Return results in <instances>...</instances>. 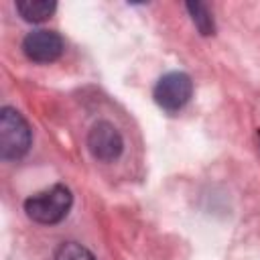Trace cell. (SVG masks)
<instances>
[{"label": "cell", "instance_id": "6da1fadb", "mask_svg": "<svg viewBox=\"0 0 260 260\" xmlns=\"http://www.w3.org/2000/svg\"><path fill=\"white\" fill-rule=\"evenodd\" d=\"M73 195L65 185H53L47 191H41L24 201L26 215L37 223H59L71 209Z\"/></svg>", "mask_w": 260, "mask_h": 260}, {"label": "cell", "instance_id": "7a4b0ae2", "mask_svg": "<svg viewBox=\"0 0 260 260\" xmlns=\"http://www.w3.org/2000/svg\"><path fill=\"white\" fill-rule=\"evenodd\" d=\"M30 128L26 120L14 108L0 110V156L4 160H16L28 152Z\"/></svg>", "mask_w": 260, "mask_h": 260}, {"label": "cell", "instance_id": "3957f363", "mask_svg": "<svg viewBox=\"0 0 260 260\" xmlns=\"http://www.w3.org/2000/svg\"><path fill=\"white\" fill-rule=\"evenodd\" d=\"M193 93V81L183 71H171L162 75L154 85V102L167 112H179Z\"/></svg>", "mask_w": 260, "mask_h": 260}, {"label": "cell", "instance_id": "277c9868", "mask_svg": "<svg viewBox=\"0 0 260 260\" xmlns=\"http://www.w3.org/2000/svg\"><path fill=\"white\" fill-rule=\"evenodd\" d=\"M87 146H89V152L98 160L112 162L122 154L124 142H122V136L114 124L98 122V124H93V128L87 134Z\"/></svg>", "mask_w": 260, "mask_h": 260}, {"label": "cell", "instance_id": "5b68a950", "mask_svg": "<svg viewBox=\"0 0 260 260\" xmlns=\"http://www.w3.org/2000/svg\"><path fill=\"white\" fill-rule=\"evenodd\" d=\"M22 51L30 61L51 63L63 53V39L53 30H32L22 41Z\"/></svg>", "mask_w": 260, "mask_h": 260}, {"label": "cell", "instance_id": "8992f818", "mask_svg": "<svg viewBox=\"0 0 260 260\" xmlns=\"http://www.w3.org/2000/svg\"><path fill=\"white\" fill-rule=\"evenodd\" d=\"M57 4L51 0H18L16 10L28 22H41L55 12Z\"/></svg>", "mask_w": 260, "mask_h": 260}, {"label": "cell", "instance_id": "52a82bcc", "mask_svg": "<svg viewBox=\"0 0 260 260\" xmlns=\"http://www.w3.org/2000/svg\"><path fill=\"white\" fill-rule=\"evenodd\" d=\"M187 10H189V14H191V18H193V22H195V26L199 28L201 35H213V30H215L213 18H211V14H209L205 4H201V2H187Z\"/></svg>", "mask_w": 260, "mask_h": 260}, {"label": "cell", "instance_id": "ba28073f", "mask_svg": "<svg viewBox=\"0 0 260 260\" xmlns=\"http://www.w3.org/2000/svg\"><path fill=\"white\" fill-rule=\"evenodd\" d=\"M55 260H95V256L87 248H83L81 244L65 242V244H61L57 248Z\"/></svg>", "mask_w": 260, "mask_h": 260}]
</instances>
